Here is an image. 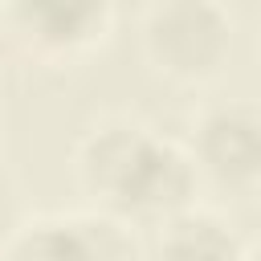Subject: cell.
Wrapping results in <instances>:
<instances>
[{"instance_id": "6da1fadb", "label": "cell", "mask_w": 261, "mask_h": 261, "mask_svg": "<svg viewBox=\"0 0 261 261\" xmlns=\"http://www.w3.org/2000/svg\"><path fill=\"white\" fill-rule=\"evenodd\" d=\"M69 171L86 208L135 232L200 200V179L184 143L135 110H102L90 118L73 139Z\"/></svg>"}, {"instance_id": "7a4b0ae2", "label": "cell", "mask_w": 261, "mask_h": 261, "mask_svg": "<svg viewBox=\"0 0 261 261\" xmlns=\"http://www.w3.org/2000/svg\"><path fill=\"white\" fill-rule=\"evenodd\" d=\"M139 49L171 86H216L237 53V20L220 0H155L139 12Z\"/></svg>"}, {"instance_id": "3957f363", "label": "cell", "mask_w": 261, "mask_h": 261, "mask_svg": "<svg viewBox=\"0 0 261 261\" xmlns=\"http://www.w3.org/2000/svg\"><path fill=\"white\" fill-rule=\"evenodd\" d=\"M184 151L200 188L253 200L261 188V106L249 94L204 98L184 130Z\"/></svg>"}, {"instance_id": "277c9868", "label": "cell", "mask_w": 261, "mask_h": 261, "mask_svg": "<svg viewBox=\"0 0 261 261\" xmlns=\"http://www.w3.org/2000/svg\"><path fill=\"white\" fill-rule=\"evenodd\" d=\"M0 261H143V237L94 208L29 212Z\"/></svg>"}, {"instance_id": "5b68a950", "label": "cell", "mask_w": 261, "mask_h": 261, "mask_svg": "<svg viewBox=\"0 0 261 261\" xmlns=\"http://www.w3.org/2000/svg\"><path fill=\"white\" fill-rule=\"evenodd\" d=\"M114 4H73V0H4L0 4V37L49 65L77 61L94 53L114 33Z\"/></svg>"}, {"instance_id": "8992f818", "label": "cell", "mask_w": 261, "mask_h": 261, "mask_svg": "<svg viewBox=\"0 0 261 261\" xmlns=\"http://www.w3.org/2000/svg\"><path fill=\"white\" fill-rule=\"evenodd\" d=\"M143 261H257V245L216 204H188L151 228Z\"/></svg>"}, {"instance_id": "52a82bcc", "label": "cell", "mask_w": 261, "mask_h": 261, "mask_svg": "<svg viewBox=\"0 0 261 261\" xmlns=\"http://www.w3.org/2000/svg\"><path fill=\"white\" fill-rule=\"evenodd\" d=\"M29 220V204H24V188H20V179L0 163V253H4V245L16 237V228Z\"/></svg>"}]
</instances>
